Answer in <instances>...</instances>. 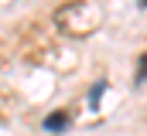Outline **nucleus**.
I'll list each match as a JSON object with an SVG mask.
<instances>
[{
	"mask_svg": "<svg viewBox=\"0 0 147 136\" xmlns=\"http://www.w3.org/2000/svg\"><path fill=\"white\" fill-rule=\"evenodd\" d=\"M134 82H137V85H144V82H147V55L137 61V78H134Z\"/></svg>",
	"mask_w": 147,
	"mask_h": 136,
	"instance_id": "7ed1b4c3",
	"label": "nucleus"
},
{
	"mask_svg": "<svg viewBox=\"0 0 147 136\" xmlns=\"http://www.w3.org/2000/svg\"><path fill=\"white\" fill-rule=\"evenodd\" d=\"M137 3H140V7H147V0H137Z\"/></svg>",
	"mask_w": 147,
	"mask_h": 136,
	"instance_id": "20e7f679",
	"label": "nucleus"
},
{
	"mask_svg": "<svg viewBox=\"0 0 147 136\" xmlns=\"http://www.w3.org/2000/svg\"><path fill=\"white\" fill-rule=\"evenodd\" d=\"M69 123H72V112H69V109H55V112L45 116L41 126H45L48 133H62V129H69Z\"/></svg>",
	"mask_w": 147,
	"mask_h": 136,
	"instance_id": "f257e3e1",
	"label": "nucleus"
},
{
	"mask_svg": "<svg viewBox=\"0 0 147 136\" xmlns=\"http://www.w3.org/2000/svg\"><path fill=\"white\" fill-rule=\"evenodd\" d=\"M103 92H106V82H99V85H92V92H89V105H92V109L99 105V95H103Z\"/></svg>",
	"mask_w": 147,
	"mask_h": 136,
	"instance_id": "f03ea898",
	"label": "nucleus"
}]
</instances>
